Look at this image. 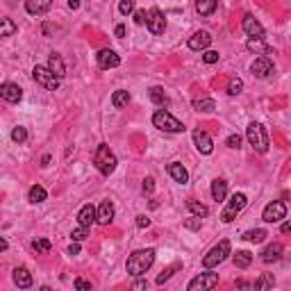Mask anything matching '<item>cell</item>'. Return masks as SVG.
<instances>
[{
  "label": "cell",
  "mask_w": 291,
  "mask_h": 291,
  "mask_svg": "<svg viewBox=\"0 0 291 291\" xmlns=\"http://www.w3.org/2000/svg\"><path fill=\"white\" fill-rule=\"evenodd\" d=\"M119 64H121V57L114 53V50H100V53H98V66L105 68V71H107V68H116Z\"/></svg>",
  "instance_id": "cell-17"
},
{
  "label": "cell",
  "mask_w": 291,
  "mask_h": 291,
  "mask_svg": "<svg viewBox=\"0 0 291 291\" xmlns=\"http://www.w3.org/2000/svg\"><path fill=\"white\" fill-rule=\"evenodd\" d=\"M232 259H234V266L237 268H248L250 264H253V255H250L248 250H239Z\"/></svg>",
  "instance_id": "cell-28"
},
{
  "label": "cell",
  "mask_w": 291,
  "mask_h": 291,
  "mask_svg": "<svg viewBox=\"0 0 291 291\" xmlns=\"http://www.w3.org/2000/svg\"><path fill=\"white\" fill-rule=\"evenodd\" d=\"M94 164H96V168H98L102 175H109V173H114V168H116V155L109 150L107 143H100V146L96 148Z\"/></svg>",
  "instance_id": "cell-2"
},
{
  "label": "cell",
  "mask_w": 291,
  "mask_h": 291,
  "mask_svg": "<svg viewBox=\"0 0 291 291\" xmlns=\"http://www.w3.org/2000/svg\"><path fill=\"white\" fill-rule=\"evenodd\" d=\"M153 261H155V250L153 248L134 250V253L128 257V261H125V268H128V273L130 275L139 278V275H143L150 266H153Z\"/></svg>",
  "instance_id": "cell-1"
},
{
  "label": "cell",
  "mask_w": 291,
  "mask_h": 291,
  "mask_svg": "<svg viewBox=\"0 0 291 291\" xmlns=\"http://www.w3.org/2000/svg\"><path fill=\"white\" fill-rule=\"evenodd\" d=\"M209 43H212V34L205 32V30L196 32V34L189 39V48H191V50H196V53H198V50H207Z\"/></svg>",
  "instance_id": "cell-15"
},
{
  "label": "cell",
  "mask_w": 291,
  "mask_h": 291,
  "mask_svg": "<svg viewBox=\"0 0 291 291\" xmlns=\"http://www.w3.org/2000/svg\"><path fill=\"white\" fill-rule=\"evenodd\" d=\"M150 100H153L155 105H168V98L162 87H153V89H150Z\"/></svg>",
  "instance_id": "cell-33"
},
{
  "label": "cell",
  "mask_w": 291,
  "mask_h": 291,
  "mask_svg": "<svg viewBox=\"0 0 291 291\" xmlns=\"http://www.w3.org/2000/svg\"><path fill=\"white\" fill-rule=\"evenodd\" d=\"M194 143H196L198 153L209 155L214 150V143H212V137H209L205 130H194Z\"/></svg>",
  "instance_id": "cell-13"
},
{
  "label": "cell",
  "mask_w": 291,
  "mask_h": 291,
  "mask_svg": "<svg viewBox=\"0 0 291 291\" xmlns=\"http://www.w3.org/2000/svg\"><path fill=\"white\" fill-rule=\"evenodd\" d=\"M68 7H71V9H77V7H80V0H68Z\"/></svg>",
  "instance_id": "cell-51"
},
{
  "label": "cell",
  "mask_w": 291,
  "mask_h": 291,
  "mask_svg": "<svg viewBox=\"0 0 291 291\" xmlns=\"http://www.w3.org/2000/svg\"><path fill=\"white\" fill-rule=\"evenodd\" d=\"M114 219V205L112 200H102L100 207H98V212H96V221L100 223V226H109Z\"/></svg>",
  "instance_id": "cell-16"
},
{
  "label": "cell",
  "mask_w": 291,
  "mask_h": 291,
  "mask_svg": "<svg viewBox=\"0 0 291 291\" xmlns=\"http://www.w3.org/2000/svg\"><path fill=\"white\" fill-rule=\"evenodd\" d=\"M12 139L16 143H23L25 139H28V130H25V128H21V125H18V128H14V130H12Z\"/></svg>",
  "instance_id": "cell-38"
},
{
  "label": "cell",
  "mask_w": 291,
  "mask_h": 291,
  "mask_svg": "<svg viewBox=\"0 0 291 291\" xmlns=\"http://www.w3.org/2000/svg\"><path fill=\"white\" fill-rule=\"evenodd\" d=\"M244 32L248 36H264V28H261V23L257 21L255 16H250V14H246L244 16Z\"/></svg>",
  "instance_id": "cell-18"
},
{
  "label": "cell",
  "mask_w": 291,
  "mask_h": 291,
  "mask_svg": "<svg viewBox=\"0 0 291 291\" xmlns=\"http://www.w3.org/2000/svg\"><path fill=\"white\" fill-rule=\"evenodd\" d=\"M226 143L230 146V148H239V146H241V137H239V134H230Z\"/></svg>",
  "instance_id": "cell-45"
},
{
  "label": "cell",
  "mask_w": 291,
  "mask_h": 291,
  "mask_svg": "<svg viewBox=\"0 0 291 291\" xmlns=\"http://www.w3.org/2000/svg\"><path fill=\"white\" fill-rule=\"evenodd\" d=\"M212 196H214L216 202L226 200V196H227V182H226V180L216 178L214 182H212Z\"/></svg>",
  "instance_id": "cell-25"
},
{
  "label": "cell",
  "mask_w": 291,
  "mask_h": 291,
  "mask_svg": "<svg viewBox=\"0 0 291 291\" xmlns=\"http://www.w3.org/2000/svg\"><path fill=\"white\" fill-rule=\"evenodd\" d=\"M153 125L164 132H184L187 130V128H184L171 112H166V109H160V112L153 114Z\"/></svg>",
  "instance_id": "cell-4"
},
{
  "label": "cell",
  "mask_w": 291,
  "mask_h": 291,
  "mask_svg": "<svg viewBox=\"0 0 291 291\" xmlns=\"http://www.w3.org/2000/svg\"><path fill=\"white\" fill-rule=\"evenodd\" d=\"M114 34L119 36V39H123V36H125V25H116V30H114Z\"/></svg>",
  "instance_id": "cell-49"
},
{
  "label": "cell",
  "mask_w": 291,
  "mask_h": 291,
  "mask_svg": "<svg viewBox=\"0 0 291 291\" xmlns=\"http://www.w3.org/2000/svg\"><path fill=\"white\" fill-rule=\"evenodd\" d=\"M250 71H253L255 77H261V80H264V77H268L275 71V66H273V62H271L268 55H261V57H257V60L250 64Z\"/></svg>",
  "instance_id": "cell-11"
},
{
  "label": "cell",
  "mask_w": 291,
  "mask_h": 291,
  "mask_svg": "<svg viewBox=\"0 0 291 291\" xmlns=\"http://www.w3.org/2000/svg\"><path fill=\"white\" fill-rule=\"evenodd\" d=\"M219 57H221V55L216 53V50H205V55H202V62H205V64H216V62H219Z\"/></svg>",
  "instance_id": "cell-42"
},
{
  "label": "cell",
  "mask_w": 291,
  "mask_h": 291,
  "mask_svg": "<svg viewBox=\"0 0 291 291\" xmlns=\"http://www.w3.org/2000/svg\"><path fill=\"white\" fill-rule=\"evenodd\" d=\"M194 5H196V12L200 14V16H209V14L216 12L219 0H194Z\"/></svg>",
  "instance_id": "cell-24"
},
{
  "label": "cell",
  "mask_w": 291,
  "mask_h": 291,
  "mask_svg": "<svg viewBox=\"0 0 291 291\" xmlns=\"http://www.w3.org/2000/svg\"><path fill=\"white\" fill-rule=\"evenodd\" d=\"M2 250H7V241L0 237V253H2Z\"/></svg>",
  "instance_id": "cell-53"
},
{
  "label": "cell",
  "mask_w": 291,
  "mask_h": 291,
  "mask_svg": "<svg viewBox=\"0 0 291 291\" xmlns=\"http://www.w3.org/2000/svg\"><path fill=\"white\" fill-rule=\"evenodd\" d=\"M227 255H230V241L223 239V241H219L214 248L209 250L207 255L202 257V264H205L207 268H214V266H219L221 261H226Z\"/></svg>",
  "instance_id": "cell-6"
},
{
  "label": "cell",
  "mask_w": 291,
  "mask_h": 291,
  "mask_svg": "<svg viewBox=\"0 0 291 291\" xmlns=\"http://www.w3.org/2000/svg\"><path fill=\"white\" fill-rule=\"evenodd\" d=\"M119 12L123 14V16H128V14H132V12H134V0H121Z\"/></svg>",
  "instance_id": "cell-39"
},
{
  "label": "cell",
  "mask_w": 291,
  "mask_h": 291,
  "mask_svg": "<svg viewBox=\"0 0 291 291\" xmlns=\"http://www.w3.org/2000/svg\"><path fill=\"white\" fill-rule=\"evenodd\" d=\"M75 289L80 291H91V282L84 278H75Z\"/></svg>",
  "instance_id": "cell-44"
},
{
  "label": "cell",
  "mask_w": 291,
  "mask_h": 291,
  "mask_svg": "<svg viewBox=\"0 0 291 291\" xmlns=\"http://www.w3.org/2000/svg\"><path fill=\"white\" fill-rule=\"evenodd\" d=\"M0 98L7 102H18L23 98V91L18 84H12V82H2L0 84Z\"/></svg>",
  "instance_id": "cell-12"
},
{
  "label": "cell",
  "mask_w": 291,
  "mask_h": 291,
  "mask_svg": "<svg viewBox=\"0 0 291 291\" xmlns=\"http://www.w3.org/2000/svg\"><path fill=\"white\" fill-rule=\"evenodd\" d=\"M268 234H266V230H261V227H255V230H248V232H244V241H250V244H261L264 239H266Z\"/></svg>",
  "instance_id": "cell-27"
},
{
  "label": "cell",
  "mask_w": 291,
  "mask_h": 291,
  "mask_svg": "<svg viewBox=\"0 0 291 291\" xmlns=\"http://www.w3.org/2000/svg\"><path fill=\"white\" fill-rule=\"evenodd\" d=\"M80 253V246H77V241L75 244H71V248H68V255H77Z\"/></svg>",
  "instance_id": "cell-50"
},
{
  "label": "cell",
  "mask_w": 291,
  "mask_h": 291,
  "mask_svg": "<svg viewBox=\"0 0 291 291\" xmlns=\"http://www.w3.org/2000/svg\"><path fill=\"white\" fill-rule=\"evenodd\" d=\"M219 285V275L216 273H200L189 282V291H207V289H214Z\"/></svg>",
  "instance_id": "cell-10"
},
{
  "label": "cell",
  "mask_w": 291,
  "mask_h": 291,
  "mask_svg": "<svg viewBox=\"0 0 291 291\" xmlns=\"http://www.w3.org/2000/svg\"><path fill=\"white\" fill-rule=\"evenodd\" d=\"M285 216H287V205L282 200H273V202H268L266 207H264L261 219L266 221V223H278V221H282Z\"/></svg>",
  "instance_id": "cell-9"
},
{
  "label": "cell",
  "mask_w": 291,
  "mask_h": 291,
  "mask_svg": "<svg viewBox=\"0 0 291 291\" xmlns=\"http://www.w3.org/2000/svg\"><path fill=\"white\" fill-rule=\"evenodd\" d=\"M246 137H248L250 146H253L257 153H266L268 146H271V143H268V134L261 123H250L248 128H246Z\"/></svg>",
  "instance_id": "cell-3"
},
{
  "label": "cell",
  "mask_w": 291,
  "mask_h": 291,
  "mask_svg": "<svg viewBox=\"0 0 291 291\" xmlns=\"http://www.w3.org/2000/svg\"><path fill=\"white\" fill-rule=\"evenodd\" d=\"M96 221V207L94 205H84L80 212H77V223L82 227H91V223Z\"/></svg>",
  "instance_id": "cell-21"
},
{
  "label": "cell",
  "mask_w": 291,
  "mask_h": 291,
  "mask_svg": "<svg viewBox=\"0 0 291 291\" xmlns=\"http://www.w3.org/2000/svg\"><path fill=\"white\" fill-rule=\"evenodd\" d=\"M194 107H196L198 112H214V109H216V102L212 100V98H200V100L194 102Z\"/></svg>",
  "instance_id": "cell-34"
},
{
  "label": "cell",
  "mask_w": 291,
  "mask_h": 291,
  "mask_svg": "<svg viewBox=\"0 0 291 291\" xmlns=\"http://www.w3.org/2000/svg\"><path fill=\"white\" fill-rule=\"evenodd\" d=\"M143 287H146V282H134V285H132V289H143Z\"/></svg>",
  "instance_id": "cell-54"
},
{
  "label": "cell",
  "mask_w": 291,
  "mask_h": 291,
  "mask_svg": "<svg viewBox=\"0 0 291 291\" xmlns=\"http://www.w3.org/2000/svg\"><path fill=\"white\" fill-rule=\"evenodd\" d=\"M178 264H175V266H171V268H166V271H162V275H157V285H164V282H166L168 278H171L173 273H175V271H178Z\"/></svg>",
  "instance_id": "cell-40"
},
{
  "label": "cell",
  "mask_w": 291,
  "mask_h": 291,
  "mask_svg": "<svg viewBox=\"0 0 291 291\" xmlns=\"http://www.w3.org/2000/svg\"><path fill=\"white\" fill-rule=\"evenodd\" d=\"M46 196H48V194H46V189H43V187H39V184H34V187H30V194H28V200H30V202H34V205H36V202H43V200H46Z\"/></svg>",
  "instance_id": "cell-31"
},
{
  "label": "cell",
  "mask_w": 291,
  "mask_h": 291,
  "mask_svg": "<svg viewBox=\"0 0 291 291\" xmlns=\"http://www.w3.org/2000/svg\"><path fill=\"white\" fill-rule=\"evenodd\" d=\"M146 28L150 30V34H162V32L166 30V18H164V14H162L157 7H153V9L146 14Z\"/></svg>",
  "instance_id": "cell-8"
},
{
  "label": "cell",
  "mask_w": 291,
  "mask_h": 291,
  "mask_svg": "<svg viewBox=\"0 0 291 291\" xmlns=\"http://www.w3.org/2000/svg\"><path fill=\"white\" fill-rule=\"evenodd\" d=\"M53 7V0H25V9L32 16H43Z\"/></svg>",
  "instance_id": "cell-14"
},
{
  "label": "cell",
  "mask_w": 291,
  "mask_h": 291,
  "mask_svg": "<svg viewBox=\"0 0 291 291\" xmlns=\"http://www.w3.org/2000/svg\"><path fill=\"white\" fill-rule=\"evenodd\" d=\"M168 175L180 184L189 182V173H187V168H184L182 164H178V162H171V164H168Z\"/></svg>",
  "instance_id": "cell-20"
},
{
  "label": "cell",
  "mask_w": 291,
  "mask_h": 291,
  "mask_svg": "<svg viewBox=\"0 0 291 291\" xmlns=\"http://www.w3.org/2000/svg\"><path fill=\"white\" fill-rule=\"evenodd\" d=\"M32 248H34L36 253H48V250L53 248V244H50L48 239H34V241H32Z\"/></svg>",
  "instance_id": "cell-35"
},
{
  "label": "cell",
  "mask_w": 291,
  "mask_h": 291,
  "mask_svg": "<svg viewBox=\"0 0 291 291\" xmlns=\"http://www.w3.org/2000/svg\"><path fill=\"white\" fill-rule=\"evenodd\" d=\"M241 89H244V82H241L239 77L230 80V84H227V94H230V96H237V94H241Z\"/></svg>",
  "instance_id": "cell-36"
},
{
  "label": "cell",
  "mask_w": 291,
  "mask_h": 291,
  "mask_svg": "<svg viewBox=\"0 0 291 291\" xmlns=\"http://www.w3.org/2000/svg\"><path fill=\"white\" fill-rule=\"evenodd\" d=\"M282 244H271L266 246V248L261 250V261H266V264H271V261H278L280 257H282Z\"/></svg>",
  "instance_id": "cell-22"
},
{
  "label": "cell",
  "mask_w": 291,
  "mask_h": 291,
  "mask_svg": "<svg viewBox=\"0 0 291 291\" xmlns=\"http://www.w3.org/2000/svg\"><path fill=\"white\" fill-rule=\"evenodd\" d=\"M291 230V223H289V221H285V223H282V232H285V234H287V232H289Z\"/></svg>",
  "instance_id": "cell-52"
},
{
  "label": "cell",
  "mask_w": 291,
  "mask_h": 291,
  "mask_svg": "<svg viewBox=\"0 0 291 291\" xmlns=\"http://www.w3.org/2000/svg\"><path fill=\"white\" fill-rule=\"evenodd\" d=\"M137 226L139 227H148L150 226V219H148V216H143V214H139L137 216Z\"/></svg>",
  "instance_id": "cell-48"
},
{
  "label": "cell",
  "mask_w": 291,
  "mask_h": 291,
  "mask_svg": "<svg viewBox=\"0 0 291 291\" xmlns=\"http://www.w3.org/2000/svg\"><path fill=\"white\" fill-rule=\"evenodd\" d=\"M246 205H248V198H246L244 194H234V196L227 200L226 209L221 212V221H223V223H232V221L241 214V209H244Z\"/></svg>",
  "instance_id": "cell-5"
},
{
  "label": "cell",
  "mask_w": 291,
  "mask_h": 291,
  "mask_svg": "<svg viewBox=\"0 0 291 291\" xmlns=\"http://www.w3.org/2000/svg\"><path fill=\"white\" fill-rule=\"evenodd\" d=\"M87 234H89V227H77V230H73V234H71V239L73 241H84L87 239Z\"/></svg>",
  "instance_id": "cell-41"
},
{
  "label": "cell",
  "mask_w": 291,
  "mask_h": 291,
  "mask_svg": "<svg viewBox=\"0 0 291 291\" xmlns=\"http://www.w3.org/2000/svg\"><path fill=\"white\" fill-rule=\"evenodd\" d=\"M255 289H268V287H273V275H261L259 280H255Z\"/></svg>",
  "instance_id": "cell-37"
},
{
  "label": "cell",
  "mask_w": 291,
  "mask_h": 291,
  "mask_svg": "<svg viewBox=\"0 0 291 291\" xmlns=\"http://www.w3.org/2000/svg\"><path fill=\"white\" fill-rule=\"evenodd\" d=\"M128 102H130V94H128V91H114V96H112V105L116 109H123L125 105H128Z\"/></svg>",
  "instance_id": "cell-30"
},
{
  "label": "cell",
  "mask_w": 291,
  "mask_h": 291,
  "mask_svg": "<svg viewBox=\"0 0 291 291\" xmlns=\"http://www.w3.org/2000/svg\"><path fill=\"white\" fill-rule=\"evenodd\" d=\"M48 68L55 73V75L60 77H64L66 75V66H64V60H62V55H57V53H53L50 55V60H48Z\"/></svg>",
  "instance_id": "cell-23"
},
{
  "label": "cell",
  "mask_w": 291,
  "mask_h": 291,
  "mask_svg": "<svg viewBox=\"0 0 291 291\" xmlns=\"http://www.w3.org/2000/svg\"><path fill=\"white\" fill-rule=\"evenodd\" d=\"M134 23L146 25V12H143V9H137V12H134Z\"/></svg>",
  "instance_id": "cell-47"
},
{
  "label": "cell",
  "mask_w": 291,
  "mask_h": 291,
  "mask_svg": "<svg viewBox=\"0 0 291 291\" xmlns=\"http://www.w3.org/2000/svg\"><path fill=\"white\" fill-rule=\"evenodd\" d=\"M184 227L187 230H200V216H194V219L184 221Z\"/></svg>",
  "instance_id": "cell-43"
},
{
  "label": "cell",
  "mask_w": 291,
  "mask_h": 291,
  "mask_svg": "<svg viewBox=\"0 0 291 291\" xmlns=\"http://www.w3.org/2000/svg\"><path fill=\"white\" fill-rule=\"evenodd\" d=\"M153 191H155V180L146 178L143 180V194H153Z\"/></svg>",
  "instance_id": "cell-46"
},
{
  "label": "cell",
  "mask_w": 291,
  "mask_h": 291,
  "mask_svg": "<svg viewBox=\"0 0 291 291\" xmlns=\"http://www.w3.org/2000/svg\"><path fill=\"white\" fill-rule=\"evenodd\" d=\"M248 50H253V53H264V55H271V48L264 43V36H250L248 39Z\"/></svg>",
  "instance_id": "cell-26"
},
{
  "label": "cell",
  "mask_w": 291,
  "mask_h": 291,
  "mask_svg": "<svg viewBox=\"0 0 291 291\" xmlns=\"http://www.w3.org/2000/svg\"><path fill=\"white\" fill-rule=\"evenodd\" d=\"M16 23H14L12 18H0V39H5V36H12L16 32Z\"/></svg>",
  "instance_id": "cell-29"
},
{
  "label": "cell",
  "mask_w": 291,
  "mask_h": 291,
  "mask_svg": "<svg viewBox=\"0 0 291 291\" xmlns=\"http://www.w3.org/2000/svg\"><path fill=\"white\" fill-rule=\"evenodd\" d=\"M32 75H34V80L41 84L43 89H48V91H57V89H60V77L55 75L48 66H34Z\"/></svg>",
  "instance_id": "cell-7"
},
{
  "label": "cell",
  "mask_w": 291,
  "mask_h": 291,
  "mask_svg": "<svg viewBox=\"0 0 291 291\" xmlns=\"http://www.w3.org/2000/svg\"><path fill=\"white\" fill-rule=\"evenodd\" d=\"M14 285L16 287H21V289H30L32 287V273L28 271L25 266H21V268H14Z\"/></svg>",
  "instance_id": "cell-19"
},
{
  "label": "cell",
  "mask_w": 291,
  "mask_h": 291,
  "mask_svg": "<svg viewBox=\"0 0 291 291\" xmlns=\"http://www.w3.org/2000/svg\"><path fill=\"white\" fill-rule=\"evenodd\" d=\"M187 207H189V212L194 216H200V219H205V216L209 214V209L202 205V202H196V200H189L187 202Z\"/></svg>",
  "instance_id": "cell-32"
}]
</instances>
